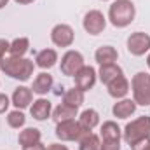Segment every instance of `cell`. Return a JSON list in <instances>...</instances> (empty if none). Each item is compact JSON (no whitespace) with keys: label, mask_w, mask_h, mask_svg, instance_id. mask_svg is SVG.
<instances>
[{"label":"cell","mask_w":150,"mask_h":150,"mask_svg":"<svg viewBox=\"0 0 150 150\" xmlns=\"http://www.w3.org/2000/svg\"><path fill=\"white\" fill-rule=\"evenodd\" d=\"M16 4H19V5H28V4H33L35 0H14Z\"/></svg>","instance_id":"d6a6232c"},{"label":"cell","mask_w":150,"mask_h":150,"mask_svg":"<svg viewBox=\"0 0 150 150\" xmlns=\"http://www.w3.org/2000/svg\"><path fill=\"white\" fill-rule=\"evenodd\" d=\"M87 133H91V131H86V129L79 124V120H75V119L56 124V131H54L56 138L61 140V142H79V140H80L84 134H87Z\"/></svg>","instance_id":"5b68a950"},{"label":"cell","mask_w":150,"mask_h":150,"mask_svg":"<svg viewBox=\"0 0 150 150\" xmlns=\"http://www.w3.org/2000/svg\"><path fill=\"white\" fill-rule=\"evenodd\" d=\"M84 94H86V93L80 91L79 87H72V89L65 91V94H63V103L68 105V107L79 108V107L84 103Z\"/></svg>","instance_id":"cb8c5ba5"},{"label":"cell","mask_w":150,"mask_h":150,"mask_svg":"<svg viewBox=\"0 0 150 150\" xmlns=\"http://www.w3.org/2000/svg\"><path fill=\"white\" fill-rule=\"evenodd\" d=\"M96 79H98V72L93 68V67H89V65H84L77 74H75L74 80H75V87H79L80 91H89V89H93L94 87V84H96Z\"/></svg>","instance_id":"30bf717a"},{"label":"cell","mask_w":150,"mask_h":150,"mask_svg":"<svg viewBox=\"0 0 150 150\" xmlns=\"http://www.w3.org/2000/svg\"><path fill=\"white\" fill-rule=\"evenodd\" d=\"M23 150H45V145L40 142V143H37V145H32V147H26V149Z\"/></svg>","instance_id":"1f68e13d"},{"label":"cell","mask_w":150,"mask_h":150,"mask_svg":"<svg viewBox=\"0 0 150 150\" xmlns=\"http://www.w3.org/2000/svg\"><path fill=\"white\" fill-rule=\"evenodd\" d=\"M77 113H79V108H75V107H68V105H65V103H59L52 113H51V117H52V120L56 122V124H59V122H65V120H72L77 117Z\"/></svg>","instance_id":"d6986e66"},{"label":"cell","mask_w":150,"mask_h":150,"mask_svg":"<svg viewBox=\"0 0 150 150\" xmlns=\"http://www.w3.org/2000/svg\"><path fill=\"white\" fill-rule=\"evenodd\" d=\"M122 138L127 145H133L138 140L150 138V117L149 115H142L134 120H131L129 124H126L124 131H122Z\"/></svg>","instance_id":"3957f363"},{"label":"cell","mask_w":150,"mask_h":150,"mask_svg":"<svg viewBox=\"0 0 150 150\" xmlns=\"http://www.w3.org/2000/svg\"><path fill=\"white\" fill-rule=\"evenodd\" d=\"M45 150H70L67 145H61V143H51V145H47Z\"/></svg>","instance_id":"4dcf8cb0"},{"label":"cell","mask_w":150,"mask_h":150,"mask_svg":"<svg viewBox=\"0 0 150 150\" xmlns=\"http://www.w3.org/2000/svg\"><path fill=\"white\" fill-rule=\"evenodd\" d=\"M7 124H9V127H12V129H21L25 124H26V117H25V113L21 112V110H12V112L7 113Z\"/></svg>","instance_id":"484cf974"},{"label":"cell","mask_w":150,"mask_h":150,"mask_svg":"<svg viewBox=\"0 0 150 150\" xmlns=\"http://www.w3.org/2000/svg\"><path fill=\"white\" fill-rule=\"evenodd\" d=\"M9 40H5V38H0V63L4 61V58H5V54L9 52Z\"/></svg>","instance_id":"f1b7e54d"},{"label":"cell","mask_w":150,"mask_h":150,"mask_svg":"<svg viewBox=\"0 0 150 150\" xmlns=\"http://www.w3.org/2000/svg\"><path fill=\"white\" fill-rule=\"evenodd\" d=\"M30 49V38L28 37H18L9 44V54L16 58H25V54Z\"/></svg>","instance_id":"603a6c76"},{"label":"cell","mask_w":150,"mask_h":150,"mask_svg":"<svg viewBox=\"0 0 150 150\" xmlns=\"http://www.w3.org/2000/svg\"><path fill=\"white\" fill-rule=\"evenodd\" d=\"M147 65H149V68H150V54L147 56Z\"/></svg>","instance_id":"e575fe53"},{"label":"cell","mask_w":150,"mask_h":150,"mask_svg":"<svg viewBox=\"0 0 150 150\" xmlns=\"http://www.w3.org/2000/svg\"><path fill=\"white\" fill-rule=\"evenodd\" d=\"M0 70H2V74L9 75L11 79H16L19 82H26L33 75L35 63L28 58L9 56V58H4V61L0 63Z\"/></svg>","instance_id":"6da1fadb"},{"label":"cell","mask_w":150,"mask_h":150,"mask_svg":"<svg viewBox=\"0 0 150 150\" xmlns=\"http://www.w3.org/2000/svg\"><path fill=\"white\" fill-rule=\"evenodd\" d=\"M136 107L138 105L134 103V100L122 98V100H117V103L112 107V113L117 119H129L133 113L136 112Z\"/></svg>","instance_id":"4fadbf2b"},{"label":"cell","mask_w":150,"mask_h":150,"mask_svg":"<svg viewBox=\"0 0 150 150\" xmlns=\"http://www.w3.org/2000/svg\"><path fill=\"white\" fill-rule=\"evenodd\" d=\"M11 103H12L18 110H25V108H28V107L33 103V91H32V87H26V86H19V87H16L14 93H12Z\"/></svg>","instance_id":"8fae6325"},{"label":"cell","mask_w":150,"mask_h":150,"mask_svg":"<svg viewBox=\"0 0 150 150\" xmlns=\"http://www.w3.org/2000/svg\"><path fill=\"white\" fill-rule=\"evenodd\" d=\"M82 26L89 35H100V33H103V30L107 26V18L101 11L93 9V11L86 12V16L82 19Z\"/></svg>","instance_id":"8992f818"},{"label":"cell","mask_w":150,"mask_h":150,"mask_svg":"<svg viewBox=\"0 0 150 150\" xmlns=\"http://www.w3.org/2000/svg\"><path fill=\"white\" fill-rule=\"evenodd\" d=\"M150 51V35L145 32H134L127 37V52L133 56H143Z\"/></svg>","instance_id":"ba28073f"},{"label":"cell","mask_w":150,"mask_h":150,"mask_svg":"<svg viewBox=\"0 0 150 150\" xmlns=\"http://www.w3.org/2000/svg\"><path fill=\"white\" fill-rule=\"evenodd\" d=\"M42 140V133L38 131L37 127H26L19 133L18 136V142L21 145V149H26V147H32V145H37Z\"/></svg>","instance_id":"ac0fdd59"},{"label":"cell","mask_w":150,"mask_h":150,"mask_svg":"<svg viewBox=\"0 0 150 150\" xmlns=\"http://www.w3.org/2000/svg\"><path fill=\"white\" fill-rule=\"evenodd\" d=\"M131 150H150V138H143V140H138L134 142L133 145H129Z\"/></svg>","instance_id":"83f0119b"},{"label":"cell","mask_w":150,"mask_h":150,"mask_svg":"<svg viewBox=\"0 0 150 150\" xmlns=\"http://www.w3.org/2000/svg\"><path fill=\"white\" fill-rule=\"evenodd\" d=\"M7 4H9V0H0V9H4Z\"/></svg>","instance_id":"836d02e7"},{"label":"cell","mask_w":150,"mask_h":150,"mask_svg":"<svg viewBox=\"0 0 150 150\" xmlns=\"http://www.w3.org/2000/svg\"><path fill=\"white\" fill-rule=\"evenodd\" d=\"M84 67V56L79 52V51H67L63 56H61V74L67 75V77H75V74Z\"/></svg>","instance_id":"52a82bcc"},{"label":"cell","mask_w":150,"mask_h":150,"mask_svg":"<svg viewBox=\"0 0 150 150\" xmlns=\"http://www.w3.org/2000/svg\"><path fill=\"white\" fill-rule=\"evenodd\" d=\"M52 75H49L47 72H40V74L33 79V86H32V91L38 94V96H45L51 89H52Z\"/></svg>","instance_id":"9a60e30c"},{"label":"cell","mask_w":150,"mask_h":150,"mask_svg":"<svg viewBox=\"0 0 150 150\" xmlns=\"http://www.w3.org/2000/svg\"><path fill=\"white\" fill-rule=\"evenodd\" d=\"M51 40L56 47H70L75 42V32L70 25L59 23L51 30Z\"/></svg>","instance_id":"9c48e42d"},{"label":"cell","mask_w":150,"mask_h":150,"mask_svg":"<svg viewBox=\"0 0 150 150\" xmlns=\"http://www.w3.org/2000/svg\"><path fill=\"white\" fill-rule=\"evenodd\" d=\"M101 138L94 133H87L79 140V150H100Z\"/></svg>","instance_id":"d4e9b609"},{"label":"cell","mask_w":150,"mask_h":150,"mask_svg":"<svg viewBox=\"0 0 150 150\" xmlns=\"http://www.w3.org/2000/svg\"><path fill=\"white\" fill-rule=\"evenodd\" d=\"M131 91H133V100L140 107H149L150 105V74L147 72H138L131 79Z\"/></svg>","instance_id":"277c9868"},{"label":"cell","mask_w":150,"mask_h":150,"mask_svg":"<svg viewBox=\"0 0 150 150\" xmlns=\"http://www.w3.org/2000/svg\"><path fill=\"white\" fill-rule=\"evenodd\" d=\"M9 105H11V100H9V96L0 93V113H5V110L9 108Z\"/></svg>","instance_id":"f546056e"},{"label":"cell","mask_w":150,"mask_h":150,"mask_svg":"<svg viewBox=\"0 0 150 150\" xmlns=\"http://www.w3.org/2000/svg\"><path fill=\"white\" fill-rule=\"evenodd\" d=\"M117 58H119V52L112 45H101L94 52V59H96V63L100 67L101 65H112V63L117 61Z\"/></svg>","instance_id":"e0dca14e"},{"label":"cell","mask_w":150,"mask_h":150,"mask_svg":"<svg viewBox=\"0 0 150 150\" xmlns=\"http://www.w3.org/2000/svg\"><path fill=\"white\" fill-rule=\"evenodd\" d=\"M101 2H108V0H101Z\"/></svg>","instance_id":"d590c367"},{"label":"cell","mask_w":150,"mask_h":150,"mask_svg":"<svg viewBox=\"0 0 150 150\" xmlns=\"http://www.w3.org/2000/svg\"><path fill=\"white\" fill-rule=\"evenodd\" d=\"M79 124L86 129V131H93L98 124H100V113L94 108H87L79 115Z\"/></svg>","instance_id":"7402d4cb"},{"label":"cell","mask_w":150,"mask_h":150,"mask_svg":"<svg viewBox=\"0 0 150 150\" xmlns=\"http://www.w3.org/2000/svg\"><path fill=\"white\" fill-rule=\"evenodd\" d=\"M30 113H32V117H33L35 120H45V119H49L51 113H52V105H51L49 100H45V98L40 96L38 100H35V101L30 105Z\"/></svg>","instance_id":"7c38bea8"},{"label":"cell","mask_w":150,"mask_h":150,"mask_svg":"<svg viewBox=\"0 0 150 150\" xmlns=\"http://www.w3.org/2000/svg\"><path fill=\"white\" fill-rule=\"evenodd\" d=\"M100 138H101V140H117V142H120V138H122V129L117 126V122L107 120V122L101 124Z\"/></svg>","instance_id":"44dd1931"},{"label":"cell","mask_w":150,"mask_h":150,"mask_svg":"<svg viewBox=\"0 0 150 150\" xmlns=\"http://www.w3.org/2000/svg\"><path fill=\"white\" fill-rule=\"evenodd\" d=\"M100 150H120V142H117V140H101Z\"/></svg>","instance_id":"4316f807"},{"label":"cell","mask_w":150,"mask_h":150,"mask_svg":"<svg viewBox=\"0 0 150 150\" xmlns=\"http://www.w3.org/2000/svg\"><path fill=\"white\" fill-rule=\"evenodd\" d=\"M107 89H108V94H110L112 98L122 100V98H126L127 93H129V80H127L124 75H120V77H117L115 80H112L110 84H107Z\"/></svg>","instance_id":"5bb4252c"},{"label":"cell","mask_w":150,"mask_h":150,"mask_svg":"<svg viewBox=\"0 0 150 150\" xmlns=\"http://www.w3.org/2000/svg\"><path fill=\"white\" fill-rule=\"evenodd\" d=\"M58 63V52L56 49H42L35 56V65L42 70H49Z\"/></svg>","instance_id":"2e32d148"},{"label":"cell","mask_w":150,"mask_h":150,"mask_svg":"<svg viewBox=\"0 0 150 150\" xmlns=\"http://www.w3.org/2000/svg\"><path fill=\"white\" fill-rule=\"evenodd\" d=\"M122 74V68L117 65V63H112V65H101L100 67V72H98V77H100V80L107 86V84H110L112 80H115L117 77H120Z\"/></svg>","instance_id":"ffe728a7"},{"label":"cell","mask_w":150,"mask_h":150,"mask_svg":"<svg viewBox=\"0 0 150 150\" xmlns=\"http://www.w3.org/2000/svg\"><path fill=\"white\" fill-rule=\"evenodd\" d=\"M136 18V7L131 0H113L108 7V19L115 28L129 26Z\"/></svg>","instance_id":"7a4b0ae2"}]
</instances>
